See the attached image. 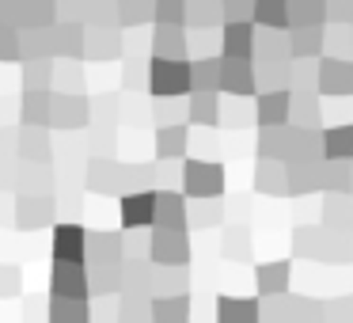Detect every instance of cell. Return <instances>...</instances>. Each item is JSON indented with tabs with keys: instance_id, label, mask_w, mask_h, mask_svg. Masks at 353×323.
Instances as JSON below:
<instances>
[{
	"instance_id": "1",
	"label": "cell",
	"mask_w": 353,
	"mask_h": 323,
	"mask_svg": "<svg viewBox=\"0 0 353 323\" xmlns=\"http://www.w3.org/2000/svg\"><path fill=\"white\" fill-rule=\"evenodd\" d=\"M216 315H221V323H254V320H259V308H254L251 300L224 297L221 308H216Z\"/></svg>"
},
{
	"instance_id": "2",
	"label": "cell",
	"mask_w": 353,
	"mask_h": 323,
	"mask_svg": "<svg viewBox=\"0 0 353 323\" xmlns=\"http://www.w3.org/2000/svg\"><path fill=\"white\" fill-rule=\"evenodd\" d=\"M183 77L186 69H175V65H156V88L160 92H183Z\"/></svg>"
},
{
	"instance_id": "3",
	"label": "cell",
	"mask_w": 353,
	"mask_h": 323,
	"mask_svg": "<svg viewBox=\"0 0 353 323\" xmlns=\"http://www.w3.org/2000/svg\"><path fill=\"white\" fill-rule=\"evenodd\" d=\"M80 247H84V236H80V228H61L57 232V255H61V262H72V255H80Z\"/></svg>"
},
{
	"instance_id": "4",
	"label": "cell",
	"mask_w": 353,
	"mask_h": 323,
	"mask_svg": "<svg viewBox=\"0 0 353 323\" xmlns=\"http://www.w3.org/2000/svg\"><path fill=\"white\" fill-rule=\"evenodd\" d=\"M148 213H152V198H148V194L125 198V224H133V221H148Z\"/></svg>"
},
{
	"instance_id": "5",
	"label": "cell",
	"mask_w": 353,
	"mask_h": 323,
	"mask_svg": "<svg viewBox=\"0 0 353 323\" xmlns=\"http://www.w3.org/2000/svg\"><path fill=\"white\" fill-rule=\"evenodd\" d=\"M54 323H84V308L80 304L69 308V297H57L54 300Z\"/></svg>"
},
{
	"instance_id": "6",
	"label": "cell",
	"mask_w": 353,
	"mask_h": 323,
	"mask_svg": "<svg viewBox=\"0 0 353 323\" xmlns=\"http://www.w3.org/2000/svg\"><path fill=\"white\" fill-rule=\"evenodd\" d=\"M327 141H330V148H327L330 156H342V153L350 156L353 153V130H330Z\"/></svg>"
},
{
	"instance_id": "7",
	"label": "cell",
	"mask_w": 353,
	"mask_h": 323,
	"mask_svg": "<svg viewBox=\"0 0 353 323\" xmlns=\"http://www.w3.org/2000/svg\"><path fill=\"white\" fill-rule=\"evenodd\" d=\"M190 171H198V186H194V194H213L216 190V168H209V164H190Z\"/></svg>"
},
{
	"instance_id": "8",
	"label": "cell",
	"mask_w": 353,
	"mask_h": 323,
	"mask_svg": "<svg viewBox=\"0 0 353 323\" xmlns=\"http://www.w3.org/2000/svg\"><path fill=\"white\" fill-rule=\"evenodd\" d=\"M179 148H183V133L168 130V145H160V153H179Z\"/></svg>"
}]
</instances>
